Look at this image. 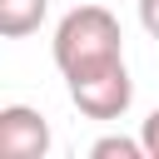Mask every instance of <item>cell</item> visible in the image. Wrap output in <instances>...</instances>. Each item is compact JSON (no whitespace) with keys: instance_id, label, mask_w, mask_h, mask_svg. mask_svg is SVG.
<instances>
[{"instance_id":"1","label":"cell","mask_w":159,"mask_h":159,"mask_svg":"<svg viewBox=\"0 0 159 159\" xmlns=\"http://www.w3.org/2000/svg\"><path fill=\"white\" fill-rule=\"evenodd\" d=\"M55 65L60 75H80V70H94L104 60H119L124 55V35H119V20L104 10V5H75L60 25H55Z\"/></svg>"},{"instance_id":"2","label":"cell","mask_w":159,"mask_h":159,"mask_svg":"<svg viewBox=\"0 0 159 159\" xmlns=\"http://www.w3.org/2000/svg\"><path fill=\"white\" fill-rule=\"evenodd\" d=\"M70 84V99L84 119H119L129 104H134V80H129V65L124 55L119 60H104L94 70H80L65 80Z\"/></svg>"},{"instance_id":"3","label":"cell","mask_w":159,"mask_h":159,"mask_svg":"<svg viewBox=\"0 0 159 159\" xmlns=\"http://www.w3.org/2000/svg\"><path fill=\"white\" fill-rule=\"evenodd\" d=\"M0 154L5 159H45L50 154V124L30 104H5L0 109Z\"/></svg>"},{"instance_id":"4","label":"cell","mask_w":159,"mask_h":159,"mask_svg":"<svg viewBox=\"0 0 159 159\" xmlns=\"http://www.w3.org/2000/svg\"><path fill=\"white\" fill-rule=\"evenodd\" d=\"M50 0H0V35L5 40H25L40 30Z\"/></svg>"},{"instance_id":"5","label":"cell","mask_w":159,"mask_h":159,"mask_svg":"<svg viewBox=\"0 0 159 159\" xmlns=\"http://www.w3.org/2000/svg\"><path fill=\"white\" fill-rule=\"evenodd\" d=\"M89 159H149L144 139H124V134H104L89 144Z\"/></svg>"},{"instance_id":"6","label":"cell","mask_w":159,"mask_h":159,"mask_svg":"<svg viewBox=\"0 0 159 159\" xmlns=\"http://www.w3.org/2000/svg\"><path fill=\"white\" fill-rule=\"evenodd\" d=\"M139 139H144V154L149 159H159V109L144 119V129H139Z\"/></svg>"},{"instance_id":"7","label":"cell","mask_w":159,"mask_h":159,"mask_svg":"<svg viewBox=\"0 0 159 159\" xmlns=\"http://www.w3.org/2000/svg\"><path fill=\"white\" fill-rule=\"evenodd\" d=\"M139 25L159 40V0H139Z\"/></svg>"}]
</instances>
